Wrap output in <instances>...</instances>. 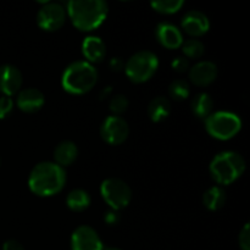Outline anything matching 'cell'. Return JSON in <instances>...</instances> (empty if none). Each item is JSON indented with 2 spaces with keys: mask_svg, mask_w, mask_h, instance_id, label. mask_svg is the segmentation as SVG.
Segmentation results:
<instances>
[{
  "mask_svg": "<svg viewBox=\"0 0 250 250\" xmlns=\"http://www.w3.org/2000/svg\"><path fill=\"white\" fill-rule=\"evenodd\" d=\"M67 12L60 2L45 1L37 14V23L43 31L55 32L65 24Z\"/></svg>",
  "mask_w": 250,
  "mask_h": 250,
  "instance_id": "cell-8",
  "label": "cell"
},
{
  "mask_svg": "<svg viewBox=\"0 0 250 250\" xmlns=\"http://www.w3.org/2000/svg\"><path fill=\"white\" fill-rule=\"evenodd\" d=\"M159 67V59L153 51L141 50L125 62V72L134 83H144L155 75Z\"/></svg>",
  "mask_w": 250,
  "mask_h": 250,
  "instance_id": "cell-5",
  "label": "cell"
},
{
  "mask_svg": "<svg viewBox=\"0 0 250 250\" xmlns=\"http://www.w3.org/2000/svg\"><path fill=\"white\" fill-rule=\"evenodd\" d=\"M171 66H172L173 70L178 73H185L187 71H189L190 66H189V60L185 56H177L175 60L171 62Z\"/></svg>",
  "mask_w": 250,
  "mask_h": 250,
  "instance_id": "cell-27",
  "label": "cell"
},
{
  "mask_svg": "<svg viewBox=\"0 0 250 250\" xmlns=\"http://www.w3.org/2000/svg\"><path fill=\"white\" fill-rule=\"evenodd\" d=\"M217 66L211 61H200L188 71V77L193 84L198 87H208L217 78Z\"/></svg>",
  "mask_w": 250,
  "mask_h": 250,
  "instance_id": "cell-12",
  "label": "cell"
},
{
  "mask_svg": "<svg viewBox=\"0 0 250 250\" xmlns=\"http://www.w3.org/2000/svg\"><path fill=\"white\" fill-rule=\"evenodd\" d=\"M90 202H92V199H90L89 193L84 189H81V188L71 190L67 194V197H66V205H67V208L76 212L84 211L85 209H88Z\"/></svg>",
  "mask_w": 250,
  "mask_h": 250,
  "instance_id": "cell-21",
  "label": "cell"
},
{
  "mask_svg": "<svg viewBox=\"0 0 250 250\" xmlns=\"http://www.w3.org/2000/svg\"><path fill=\"white\" fill-rule=\"evenodd\" d=\"M110 68L115 72H120V71L125 70V62L121 58H112L109 62Z\"/></svg>",
  "mask_w": 250,
  "mask_h": 250,
  "instance_id": "cell-30",
  "label": "cell"
},
{
  "mask_svg": "<svg viewBox=\"0 0 250 250\" xmlns=\"http://www.w3.org/2000/svg\"><path fill=\"white\" fill-rule=\"evenodd\" d=\"M241 250H250V236H249V224L244 225L243 229L239 232L238 237Z\"/></svg>",
  "mask_w": 250,
  "mask_h": 250,
  "instance_id": "cell-28",
  "label": "cell"
},
{
  "mask_svg": "<svg viewBox=\"0 0 250 250\" xmlns=\"http://www.w3.org/2000/svg\"><path fill=\"white\" fill-rule=\"evenodd\" d=\"M45 97L37 88H26L20 90L17 94L16 105L21 111L27 114H34L43 107Z\"/></svg>",
  "mask_w": 250,
  "mask_h": 250,
  "instance_id": "cell-14",
  "label": "cell"
},
{
  "mask_svg": "<svg viewBox=\"0 0 250 250\" xmlns=\"http://www.w3.org/2000/svg\"><path fill=\"white\" fill-rule=\"evenodd\" d=\"M207 132L219 141H229L239 133L241 117L229 111H217L205 119Z\"/></svg>",
  "mask_w": 250,
  "mask_h": 250,
  "instance_id": "cell-6",
  "label": "cell"
},
{
  "mask_svg": "<svg viewBox=\"0 0 250 250\" xmlns=\"http://www.w3.org/2000/svg\"><path fill=\"white\" fill-rule=\"evenodd\" d=\"M226 192L221 186H214L210 187L209 189L205 190L204 195H203V203H204L205 208L211 211H217L224 205L226 204Z\"/></svg>",
  "mask_w": 250,
  "mask_h": 250,
  "instance_id": "cell-18",
  "label": "cell"
},
{
  "mask_svg": "<svg viewBox=\"0 0 250 250\" xmlns=\"http://www.w3.org/2000/svg\"><path fill=\"white\" fill-rule=\"evenodd\" d=\"M82 54L87 62L97 63L103 61L106 55V46L99 37H87L82 43Z\"/></svg>",
  "mask_w": 250,
  "mask_h": 250,
  "instance_id": "cell-16",
  "label": "cell"
},
{
  "mask_svg": "<svg viewBox=\"0 0 250 250\" xmlns=\"http://www.w3.org/2000/svg\"><path fill=\"white\" fill-rule=\"evenodd\" d=\"M66 12L76 28L90 32L105 21L109 6L104 0H71L66 4Z\"/></svg>",
  "mask_w": 250,
  "mask_h": 250,
  "instance_id": "cell-2",
  "label": "cell"
},
{
  "mask_svg": "<svg viewBox=\"0 0 250 250\" xmlns=\"http://www.w3.org/2000/svg\"><path fill=\"white\" fill-rule=\"evenodd\" d=\"M182 51L185 54V58L187 59H199L203 56L205 51V46L202 41L195 38L187 39L182 44Z\"/></svg>",
  "mask_w": 250,
  "mask_h": 250,
  "instance_id": "cell-22",
  "label": "cell"
},
{
  "mask_svg": "<svg viewBox=\"0 0 250 250\" xmlns=\"http://www.w3.org/2000/svg\"><path fill=\"white\" fill-rule=\"evenodd\" d=\"M66 183L65 168L53 161H43L32 168L28 187L38 197H53L62 190Z\"/></svg>",
  "mask_w": 250,
  "mask_h": 250,
  "instance_id": "cell-1",
  "label": "cell"
},
{
  "mask_svg": "<svg viewBox=\"0 0 250 250\" xmlns=\"http://www.w3.org/2000/svg\"><path fill=\"white\" fill-rule=\"evenodd\" d=\"M190 109L193 114L199 119H207L209 115L212 114L214 109V100L211 95L208 93H199L195 95L190 103Z\"/></svg>",
  "mask_w": 250,
  "mask_h": 250,
  "instance_id": "cell-20",
  "label": "cell"
},
{
  "mask_svg": "<svg viewBox=\"0 0 250 250\" xmlns=\"http://www.w3.org/2000/svg\"><path fill=\"white\" fill-rule=\"evenodd\" d=\"M155 36L159 43L166 49H177L183 44V34L175 24L161 22L155 29Z\"/></svg>",
  "mask_w": 250,
  "mask_h": 250,
  "instance_id": "cell-15",
  "label": "cell"
},
{
  "mask_svg": "<svg viewBox=\"0 0 250 250\" xmlns=\"http://www.w3.org/2000/svg\"><path fill=\"white\" fill-rule=\"evenodd\" d=\"M14 109V100L10 97H0V120H4L11 114Z\"/></svg>",
  "mask_w": 250,
  "mask_h": 250,
  "instance_id": "cell-26",
  "label": "cell"
},
{
  "mask_svg": "<svg viewBox=\"0 0 250 250\" xmlns=\"http://www.w3.org/2000/svg\"><path fill=\"white\" fill-rule=\"evenodd\" d=\"M23 77L22 73L16 66L14 65H2L0 66V92L5 97L15 95L21 90Z\"/></svg>",
  "mask_w": 250,
  "mask_h": 250,
  "instance_id": "cell-11",
  "label": "cell"
},
{
  "mask_svg": "<svg viewBox=\"0 0 250 250\" xmlns=\"http://www.w3.org/2000/svg\"><path fill=\"white\" fill-rule=\"evenodd\" d=\"M72 250H103L104 244L94 229L87 225L77 227L71 236Z\"/></svg>",
  "mask_w": 250,
  "mask_h": 250,
  "instance_id": "cell-10",
  "label": "cell"
},
{
  "mask_svg": "<svg viewBox=\"0 0 250 250\" xmlns=\"http://www.w3.org/2000/svg\"><path fill=\"white\" fill-rule=\"evenodd\" d=\"M129 134V126L126 120L121 116H107L100 126V136L111 146L124 143Z\"/></svg>",
  "mask_w": 250,
  "mask_h": 250,
  "instance_id": "cell-9",
  "label": "cell"
},
{
  "mask_svg": "<svg viewBox=\"0 0 250 250\" xmlns=\"http://www.w3.org/2000/svg\"><path fill=\"white\" fill-rule=\"evenodd\" d=\"M128 105H129L128 99H127L125 95L117 94V95H115V97L111 98L109 107H110V111L114 114V116H121L124 112L127 111V109H128Z\"/></svg>",
  "mask_w": 250,
  "mask_h": 250,
  "instance_id": "cell-25",
  "label": "cell"
},
{
  "mask_svg": "<svg viewBox=\"0 0 250 250\" xmlns=\"http://www.w3.org/2000/svg\"><path fill=\"white\" fill-rule=\"evenodd\" d=\"M171 103L166 97H156L149 103L148 115L153 122H161L170 115Z\"/></svg>",
  "mask_w": 250,
  "mask_h": 250,
  "instance_id": "cell-19",
  "label": "cell"
},
{
  "mask_svg": "<svg viewBox=\"0 0 250 250\" xmlns=\"http://www.w3.org/2000/svg\"><path fill=\"white\" fill-rule=\"evenodd\" d=\"M104 220L107 225H110V226H114V225H116L117 222L120 221V216H119V214L115 211V210H112V211H109L106 215H105Z\"/></svg>",
  "mask_w": 250,
  "mask_h": 250,
  "instance_id": "cell-31",
  "label": "cell"
},
{
  "mask_svg": "<svg viewBox=\"0 0 250 250\" xmlns=\"http://www.w3.org/2000/svg\"><path fill=\"white\" fill-rule=\"evenodd\" d=\"M2 250H24V248L16 239H9L2 244Z\"/></svg>",
  "mask_w": 250,
  "mask_h": 250,
  "instance_id": "cell-29",
  "label": "cell"
},
{
  "mask_svg": "<svg viewBox=\"0 0 250 250\" xmlns=\"http://www.w3.org/2000/svg\"><path fill=\"white\" fill-rule=\"evenodd\" d=\"M209 171L212 180L219 186L231 185L244 173L246 160L237 151H222L214 156Z\"/></svg>",
  "mask_w": 250,
  "mask_h": 250,
  "instance_id": "cell-4",
  "label": "cell"
},
{
  "mask_svg": "<svg viewBox=\"0 0 250 250\" xmlns=\"http://www.w3.org/2000/svg\"><path fill=\"white\" fill-rule=\"evenodd\" d=\"M100 194L112 210L124 209L132 199L131 188L120 178H106L103 181L100 186Z\"/></svg>",
  "mask_w": 250,
  "mask_h": 250,
  "instance_id": "cell-7",
  "label": "cell"
},
{
  "mask_svg": "<svg viewBox=\"0 0 250 250\" xmlns=\"http://www.w3.org/2000/svg\"><path fill=\"white\" fill-rule=\"evenodd\" d=\"M103 250H122V249L116 248V247H107V248H104Z\"/></svg>",
  "mask_w": 250,
  "mask_h": 250,
  "instance_id": "cell-32",
  "label": "cell"
},
{
  "mask_svg": "<svg viewBox=\"0 0 250 250\" xmlns=\"http://www.w3.org/2000/svg\"><path fill=\"white\" fill-rule=\"evenodd\" d=\"M168 94L173 100H185L189 97V83L185 80H176L168 87Z\"/></svg>",
  "mask_w": 250,
  "mask_h": 250,
  "instance_id": "cell-24",
  "label": "cell"
},
{
  "mask_svg": "<svg viewBox=\"0 0 250 250\" xmlns=\"http://www.w3.org/2000/svg\"><path fill=\"white\" fill-rule=\"evenodd\" d=\"M181 26L185 29L186 33H188L193 38H197V37L204 36L209 31L210 21L204 12L190 10L186 12L185 16L182 17Z\"/></svg>",
  "mask_w": 250,
  "mask_h": 250,
  "instance_id": "cell-13",
  "label": "cell"
},
{
  "mask_svg": "<svg viewBox=\"0 0 250 250\" xmlns=\"http://www.w3.org/2000/svg\"><path fill=\"white\" fill-rule=\"evenodd\" d=\"M183 5H185V2L182 0H160V1L150 2V6L155 11L164 15L175 14L182 9Z\"/></svg>",
  "mask_w": 250,
  "mask_h": 250,
  "instance_id": "cell-23",
  "label": "cell"
},
{
  "mask_svg": "<svg viewBox=\"0 0 250 250\" xmlns=\"http://www.w3.org/2000/svg\"><path fill=\"white\" fill-rule=\"evenodd\" d=\"M78 156V149L73 142L62 141L54 149V160L61 167L72 165Z\"/></svg>",
  "mask_w": 250,
  "mask_h": 250,
  "instance_id": "cell-17",
  "label": "cell"
},
{
  "mask_svg": "<svg viewBox=\"0 0 250 250\" xmlns=\"http://www.w3.org/2000/svg\"><path fill=\"white\" fill-rule=\"evenodd\" d=\"M98 81V71L92 63L84 60L75 61L65 68L61 77V85L70 94H85Z\"/></svg>",
  "mask_w": 250,
  "mask_h": 250,
  "instance_id": "cell-3",
  "label": "cell"
}]
</instances>
